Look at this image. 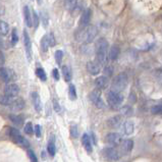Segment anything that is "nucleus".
I'll list each match as a JSON object with an SVG mask.
<instances>
[{"mask_svg": "<svg viewBox=\"0 0 162 162\" xmlns=\"http://www.w3.org/2000/svg\"><path fill=\"white\" fill-rule=\"evenodd\" d=\"M98 35V29L95 25H88L86 28H82L76 34V40L78 42L91 43L93 42Z\"/></svg>", "mask_w": 162, "mask_h": 162, "instance_id": "obj_1", "label": "nucleus"}, {"mask_svg": "<svg viewBox=\"0 0 162 162\" xmlns=\"http://www.w3.org/2000/svg\"><path fill=\"white\" fill-rule=\"evenodd\" d=\"M95 50H96V57L99 64H104L107 60V52H108V42L104 38H100L97 40L96 45H95Z\"/></svg>", "mask_w": 162, "mask_h": 162, "instance_id": "obj_2", "label": "nucleus"}, {"mask_svg": "<svg viewBox=\"0 0 162 162\" xmlns=\"http://www.w3.org/2000/svg\"><path fill=\"white\" fill-rule=\"evenodd\" d=\"M127 83H128V78L126 73L124 72L119 73V75H117L116 76H114V79L112 81V85H111L112 90L120 93V91H123L127 88Z\"/></svg>", "mask_w": 162, "mask_h": 162, "instance_id": "obj_3", "label": "nucleus"}, {"mask_svg": "<svg viewBox=\"0 0 162 162\" xmlns=\"http://www.w3.org/2000/svg\"><path fill=\"white\" fill-rule=\"evenodd\" d=\"M123 101V97L119 92L116 91H109L107 93V102L108 104L113 108H118Z\"/></svg>", "mask_w": 162, "mask_h": 162, "instance_id": "obj_4", "label": "nucleus"}, {"mask_svg": "<svg viewBox=\"0 0 162 162\" xmlns=\"http://www.w3.org/2000/svg\"><path fill=\"white\" fill-rule=\"evenodd\" d=\"M9 134H10L12 139L14 142H16L17 144H20L24 147H29L28 140H25V138L23 137L21 134L17 130H16V128H9Z\"/></svg>", "mask_w": 162, "mask_h": 162, "instance_id": "obj_5", "label": "nucleus"}, {"mask_svg": "<svg viewBox=\"0 0 162 162\" xmlns=\"http://www.w3.org/2000/svg\"><path fill=\"white\" fill-rule=\"evenodd\" d=\"M103 155L110 161H116L120 158V153L113 147H107L103 150Z\"/></svg>", "mask_w": 162, "mask_h": 162, "instance_id": "obj_6", "label": "nucleus"}, {"mask_svg": "<svg viewBox=\"0 0 162 162\" xmlns=\"http://www.w3.org/2000/svg\"><path fill=\"white\" fill-rule=\"evenodd\" d=\"M20 94V88L16 84L12 83V84H7L4 88V95L8 97L14 98L16 97L17 95Z\"/></svg>", "mask_w": 162, "mask_h": 162, "instance_id": "obj_7", "label": "nucleus"}, {"mask_svg": "<svg viewBox=\"0 0 162 162\" xmlns=\"http://www.w3.org/2000/svg\"><path fill=\"white\" fill-rule=\"evenodd\" d=\"M90 101L93 103V104L96 106L98 108H104L105 107V104L103 100L101 99V96H100V92L99 91H93L92 93L90 94Z\"/></svg>", "mask_w": 162, "mask_h": 162, "instance_id": "obj_8", "label": "nucleus"}, {"mask_svg": "<svg viewBox=\"0 0 162 162\" xmlns=\"http://www.w3.org/2000/svg\"><path fill=\"white\" fill-rule=\"evenodd\" d=\"M24 44H25V54H27V57L29 60L32 59V42L30 36L28 35L27 31H24Z\"/></svg>", "mask_w": 162, "mask_h": 162, "instance_id": "obj_9", "label": "nucleus"}, {"mask_svg": "<svg viewBox=\"0 0 162 162\" xmlns=\"http://www.w3.org/2000/svg\"><path fill=\"white\" fill-rule=\"evenodd\" d=\"M106 142L111 146H117L121 143V136L117 132H110L106 136Z\"/></svg>", "mask_w": 162, "mask_h": 162, "instance_id": "obj_10", "label": "nucleus"}, {"mask_svg": "<svg viewBox=\"0 0 162 162\" xmlns=\"http://www.w3.org/2000/svg\"><path fill=\"white\" fill-rule=\"evenodd\" d=\"M91 10L90 9H86L85 12H83V14L81 16L80 18V25L81 28H86L90 24V21H91Z\"/></svg>", "mask_w": 162, "mask_h": 162, "instance_id": "obj_11", "label": "nucleus"}, {"mask_svg": "<svg viewBox=\"0 0 162 162\" xmlns=\"http://www.w3.org/2000/svg\"><path fill=\"white\" fill-rule=\"evenodd\" d=\"M87 71L89 72L91 75H98L100 72L101 68H100V64L96 61H89L87 63Z\"/></svg>", "mask_w": 162, "mask_h": 162, "instance_id": "obj_12", "label": "nucleus"}, {"mask_svg": "<svg viewBox=\"0 0 162 162\" xmlns=\"http://www.w3.org/2000/svg\"><path fill=\"white\" fill-rule=\"evenodd\" d=\"M23 12H24V18H25V25L29 28L33 27V21H32V12L30 10V7L28 5H25L24 6V9H23Z\"/></svg>", "mask_w": 162, "mask_h": 162, "instance_id": "obj_13", "label": "nucleus"}, {"mask_svg": "<svg viewBox=\"0 0 162 162\" xmlns=\"http://www.w3.org/2000/svg\"><path fill=\"white\" fill-rule=\"evenodd\" d=\"M132 147H134V142H132V140H130V139L124 140V141L121 143V152H123V154L130 153L132 150Z\"/></svg>", "mask_w": 162, "mask_h": 162, "instance_id": "obj_14", "label": "nucleus"}, {"mask_svg": "<svg viewBox=\"0 0 162 162\" xmlns=\"http://www.w3.org/2000/svg\"><path fill=\"white\" fill-rule=\"evenodd\" d=\"M9 107L12 110H21L25 107V101L20 98L13 99L12 102L10 103Z\"/></svg>", "mask_w": 162, "mask_h": 162, "instance_id": "obj_15", "label": "nucleus"}, {"mask_svg": "<svg viewBox=\"0 0 162 162\" xmlns=\"http://www.w3.org/2000/svg\"><path fill=\"white\" fill-rule=\"evenodd\" d=\"M108 85V79L107 76H98V78L95 80V86L97 87V89L101 90V89H104V88Z\"/></svg>", "mask_w": 162, "mask_h": 162, "instance_id": "obj_16", "label": "nucleus"}, {"mask_svg": "<svg viewBox=\"0 0 162 162\" xmlns=\"http://www.w3.org/2000/svg\"><path fill=\"white\" fill-rule=\"evenodd\" d=\"M108 126L110 127H118L121 123V116L119 115H115L111 117V118H109L108 121H107Z\"/></svg>", "mask_w": 162, "mask_h": 162, "instance_id": "obj_17", "label": "nucleus"}, {"mask_svg": "<svg viewBox=\"0 0 162 162\" xmlns=\"http://www.w3.org/2000/svg\"><path fill=\"white\" fill-rule=\"evenodd\" d=\"M82 142H83V145L86 149L87 152L91 153L92 152V143H91V139L90 137L88 136L87 134L83 135V138H82Z\"/></svg>", "mask_w": 162, "mask_h": 162, "instance_id": "obj_18", "label": "nucleus"}, {"mask_svg": "<svg viewBox=\"0 0 162 162\" xmlns=\"http://www.w3.org/2000/svg\"><path fill=\"white\" fill-rule=\"evenodd\" d=\"M119 52H120L119 47L116 45H113L109 50V58L111 60H116L119 56Z\"/></svg>", "mask_w": 162, "mask_h": 162, "instance_id": "obj_19", "label": "nucleus"}, {"mask_svg": "<svg viewBox=\"0 0 162 162\" xmlns=\"http://www.w3.org/2000/svg\"><path fill=\"white\" fill-rule=\"evenodd\" d=\"M134 123L131 120H127L126 123H123V131H124V134L126 135H131L132 134V132H134Z\"/></svg>", "mask_w": 162, "mask_h": 162, "instance_id": "obj_20", "label": "nucleus"}, {"mask_svg": "<svg viewBox=\"0 0 162 162\" xmlns=\"http://www.w3.org/2000/svg\"><path fill=\"white\" fill-rule=\"evenodd\" d=\"M32 98H33V102H34L35 109L37 110V111H40V110H41V107H42V103H41V100H40L39 95L37 93H33Z\"/></svg>", "mask_w": 162, "mask_h": 162, "instance_id": "obj_21", "label": "nucleus"}, {"mask_svg": "<svg viewBox=\"0 0 162 162\" xmlns=\"http://www.w3.org/2000/svg\"><path fill=\"white\" fill-rule=\"evenodd\" d=\"M0 79H1L3 82L8 83L10 80L9 72L5 67H0Z\"/></svg>", "mask_w": 162, "mask_h": 162, "instance_id": "obj_22", "label": "nucleus"}, {"mask_svg": "<svg viewBox=\"0 0 162 162\" xmlns=\"http://www.w3.org/2000/svg\"><path fill=\"white\" fill-rule=\"evenodd\" d=\"M62 76H63L64 80L66 82H71L72 80V72L71 69L68 68V66L63 65L62 66Z\"/></svg>", "mask_w": 162, "mask_h": 162, "instance_id": "obj_23", "label": "nucleus"}, {"mask_svg": "<svg viewBox=\"0 0 162 162\" xmlns=\"http://www.w3.org/2000/svg\"><path fill=\"white\" fill-rule=\"evenodd\" d=\"M9 32V25L4 21L0 20V34L1 35H7Z\"/></svg>", "mask_w": 162, "mask_h": 162, "instance_id": "obj_24", "label": "nucleus"}, {"mask_svg": "<svg viewBox=\"0 0 162 162\" xmlns=\"http://www.w3.org/2000/svg\"><path fill=\"white\" fill-rule=\"evenodd\" d=\"M41 47H42V50L44 51V52L48 50V48L50 47L49 40H48V35H45L42 38V40H41Z\"/></svg>", "mask_w": 162, "mask_h": 162, "instance_id": "obj_25", "label": "nucleus"}, {"mask_svg": "<svg viewBox=\"0 0 162 162\" xmlns=\"http://www.w3.org/2000/svg\"><path fill=\"white\" fill-rule=\"evenodd\" d=\"M13 100V98L12 97H8V96H6V95H1L0 96V104H2V105H10V103L12 102Z\"/></svg>", "mask_w": 162, "mask_h": 162, "instance_id": "obj_26", "label": "nucleus"}, {"mask_svg": "<svg viewBox=\"0 0 162 162\" xmlns=\"http://www.w3.org/2000/svg\"><path fill=\"white\" fill-rule=\"evenodd\" d=\"M36 75H37V76H38V78H39L40 80L43 81V82H45V81L47 80L46 72H44V69L41 68V67L37 68V71H36Z\"/></svg>", "mask_w": 162, "mask_h": 162, "instance_id": "obj_27", "label": "nucleus"}, {"mask_svg": "<svg viewBox=\"0 0 162 162\" xmlns=\"http://www.w3.org/2000/svg\"><path fill=\"white\" fill-rule=\"evenodd\" d=\"M32 21H33V27L38 28V25L40 24V16L36 12H32Z\"/></svg>", "mask_w": 162, "mask_h": 162, "instance_id": "obj_28", "label": "nucleus"}, {"mask_svg": "<svg viewBox=\"0 0 162 162\" xmlns=\"http://www.w3.org/2000/svg\"><path fill=\"white\" fill-rule=\"evenodd\" d=\"M65 6L68 10L72 12L76 6V0H65Z\"/></svg>", "mask_w": 162, "mask_h": 162, "instance_id": "obj_29", "label": "nucleus"}, {"mask_svg": "<svg viewBox=\"0 0 162 162\" xmlns=\"http://www.w3.org/2000/svg\"><path fill=\"white\" fill-rule=\"evenodd\" d=\"M47 150H48V153L50 154L51 156L55 155V145L53 142V139L50 140V142L48 143V146H47Z\"/></svg>", "mask_w": 162, "mask_h": 162, "instance_id": "obj_30", "label": "nucleus"}, {"mask_svg": "<svg viewBox=\"0 0 162 162\" xmlns=\"http://www.w3.org/2000/svg\"><path fill=\"white\" fill-rule=\"evenodd\" d=\"M9 119L12 121L13 123H16V124H21V123H23V117L20 116V115H10L9 116Z\"/></svg>", "mask_w": 162, "mask_h": 162, "instance_id": "obj_31", "label": "nucleus"}, {"mask_svg": "<svg viewBox=\"0 0 162 162\" xmlns=\"http://www.w3.org/2000/svg\"><path fill=\"white\" fill-rule=\"evenodd\" d=\"M18 42V35H17V31L16 29H14L12 33V44L14 46L16 45V43Z\"/></svg>", "mask_w": 162, "mask_h": 162, "instance_id": "obj_32", "label": "nucleus"}, {"mask_svg": "<svg viewBox=\"0 0 162 162\" xmlns=\"http://www.w3.org/2000/svg\"><path fill=\"white\" fill-rule=\"evenodd\" d=\"M68 95H69V98L72 99V100H75L76 98V88L75 86H72L69 87V92H68Z\"/></svg>", "mask_w": 162, "mask_h": 162, "instance_id": "obj_33", "label": "nucleus"}, {"mask_svg": "<svg viewBox=\"0 0 162 162\" xmlns=\"http://www.w3.org/2000/svg\"><path fill=\"white\" fill-rule=\"evenodd\" d=\"M25 134H28V135H32L33 132H34V127H33V124L31 123H25Z\"/></svg>", "mask_w": 162, "mask_h": 162, "instance_id": "obj_34", "label": "nucleus"}, {"mask_svg": "<svg viewBox=\"0 0 162 162\" xmlns=\"http://www.w3.org/2000/svg\"><path fill=\"white\" fill-rule=\"evenodd\" d=\"M151 113L153 114H160L162 113V105H155L151 108Z\"/></svg>", "mask_w": 162, "mask_h": 162, "instance_id": "obj_35", "label": "nucleus"}, {"mask_svg": "<svg viewBox=\"0 0 162 162\" xmlns=\"http://www.w3.org/2000/svg\"><path fill=\"white\" fill-rule=\"evenodd\" d=\"M62 57H63V52L61 50H57L55 52V59H56L57 63H60L61 60H62Z\"/></svg>", "mask_w": 162, "mask_h": 162, "instance_id": "obj_36", "label": "nucleus"}, {"mask_svg": "<svg viewBox=\"0 0 162 162\" xmlns=\"http://www.w3.org/2000/svg\"><path fill=\"white\" fill-rule=\"evenodd\" d=\"M71 135H72V138H78V136H79V130H78V127L76 126H72L71 127Z\"/></svg>", "mask_w": 162, "mask_h": 162, "instance_id": "obj_37", "label": "nucleus"}, {"mask_svg": "<svg viewBox=\"0 0 162 162\" xmlns=\"http://www.w3.org/2000/svg\"><path fill=\"white\" fill-rule=\"evenodd\" d=\"M40 14H41V16H41V18H42V23H43V25L46 28L47 25H48V20H47V14H45L44 12H41Z\"/></svg>", "mask_w": 162, "mask_h": 162, "instance_id": "obj_38", "label": "nucleus"}, {"mask_svg": "<svg viewBox=\"0 0 162 162\" xmlns=\"http://www.w3.org/2000/svg\"><path fill=\"white\" fill-rule=\"evenodd\" d=\"M112 72H113V68L111 67L110 65H107V66H105V68H104V73L107 76H110L112 75Z\"/></svg>", "mask_w": 162, "mask_h": 162, "instance_id": "obj_39", "label": "nucleus"}, {"mask_svg": "<svg viewBox=\"0 0 162 162\" xmlns=\"http://www.w3.org/2000/svg\"><path fill=\"white\" fill-rule=\"evenodd\" d=\"M34 132L37 137H41V127L39 126V124H37L34 127Z\"/></svg>", "mask_w": 162, "mask_h": 162, "instance_id": "obj_40", "label": "nucleus"}, {"mask_svg": "<svg viewBox=\"0 0 162 162\" xmlns=\"http://www.w3.org/2000/svg\"><path fill=\"white\" fill-rule=\"evenodd\" d=\"M48 40H49V45H50V47L55 45V37H54L53 34H49L48 35Z\"/></svg>", "mask_w": 162, "mask_h": 162, "instance_id": "obj_41", "label": "nucleus"}, {"mask_svg": "<svg viewBox=\"0 0 162 162\" xmlns=\"http://www.w3.org/2000/svg\"><path fill=\"white\" fill-rule=\"evenodd\" d=\"M121 112H123V114H124V115H127V114H130L132 112V108L128 107V106H124V107L121 109Z\"/></svg>", "mask_w": 162, "mask_h": 162, "instance_id": "obj_42", "label": "nucleus"}, {"mask_svg": "<svg viewBox=\"0 0 162 162\" xmlns=\"http://www.w3.org/2000/svg\"><path fill=\"white\" fill-rule=\"evenodd\" d=\"M29 155H30L31 161L32 162H38V159H37V156L35 155V153L33 151H29Z\"/></svg>", "mask_w": 162, "mask_h": 162, "instance_id": "obj_43", "label": "nucleus"}, {"mask_svg": "<svg viewBox=\"0 0 162 162\" xmlns=\"http://www.w3.org/2000/svg\"><path fill=\"white\" fill-rule=\"evenodd\" d=\"M52 76H53V78L56 80V81L59 80V72H58L57 68H54L53 71H52Z\"/></svg>", "mask_w": 162, "mask_h": 162, "instance_id": "obj_44", "label": "nucleus"}, {"mask_svg": "<svg viewBox=\"0 0 162 162\" xmlns=\"http://www.w3.org/2000/svg\"><path fill=\"white\" fill-rule=\"evenodd\" d=\"M53 106H54L55 111H57V112L60 111V106H59V104L57 103V101H53Z\"/></svg>", "mask_w": 162, "mask_h": 162, "instance_id": "obj_45", "label": "nucleus"}]
</instances>
